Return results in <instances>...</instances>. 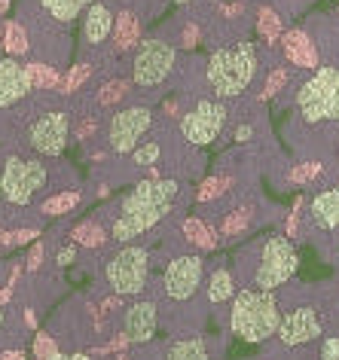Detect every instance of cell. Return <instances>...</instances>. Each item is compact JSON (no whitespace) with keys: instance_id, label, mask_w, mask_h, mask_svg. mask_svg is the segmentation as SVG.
<instances>
[{"instance_id":"obj_8","label":"cell","mask_w":339,"mask_h":360,"mask_svg":"<svg viewBox=\"0 0 339 360\" xmlns=\"http://www.w3.org/2000/svg\"><path fill=\"white\" fill-rule=\"evenodd\" d=\"M300 266V257L293 245L288 241V236H269L260 245V254H257V266H254V287L257 290H275V287L288 284L293 272Z\"/></svg>"},{"instance_id":"obj_45","label":"cell","mask_w":339,"mask_h":360,"mask_svg":"<svg viewBox=\"0 0 339 360\" xmlns=\"http://www.w3.org/2000/svg\"><path fill=\"white\" fill-rule=\"evenodd\" d=\"M254 138V129H251V125H238V129H236V141L238 143H245V141H251Z\"/></svg>"},{"instance_id":"obj_23","label":"cell","mask_w":339,"mask_h":360,"mask_svg":"<svg viewBox=\"0 0 339 360\" xmlns=\"http://www.w3.org/2000/svg\"><path fill=\"white\" fill-rule=\"evenodd\" d=\"M0 46L6 49L10 58H19V56H28L31 52V34L22 22H4L0 28Z\"/></svg>"},{"instance_id":"obj_36","label":"cell","mask_w":339,"mask_h":360,"mask_svg":"<svg viewBox=\"0 0 339 360\" xmlns=\"http://www.w3.org/2000/svg\"><path fill=\"white\" fill-rule=\"evenodd\" d=\"M58 351H61V345L52 333H37V336H34V348H31L34 360H49V357H56Z\"/></svg>"},{"instance_id":"obj_13","label":"cell","mask_w":339,"mask_h":360,"mask_svg":"<svg viewBox=\"0 0 339 360\" xmlns=\"http://www.w3.org/2000/svg\"><path fill=\"white\" fill-rule=\"evenodd\" d=\"M31 83L28 70L19 58H0V113H25L31 104Z\"/></svg>"},{"instance_id":"obj_3","label":"cell","mask_w":339,"mask_h":360,"mask_svg":"<svg viewBox=\"0 0 339 360\" xmlns=\"http://www.w3.org/2000/svg\"><path fill=\"white\" fill-rule=\"evenodd\" d=\"M19 147L40 159H58L70 141V113L65 107H37L31 104V116L19 120Z\"/></svg>"},{"instance_id":"obj_39","label":"cell","mask_w":339,"mask_h":360,"mask_svg":"<svg viewBox=\"0 0 339 360\" xmlns=\"http://www.w3.org/2000/svg\"><path fill=\"white\" fill-rule=\"evenodd\" d=\"M74 263H77V245H65V248L56 250V266L58 269H68Z\"/></svg>"},{"instance_id":"obj_33","label":"cell","mask_w":339,"mask_h":360,"mask_svg":"<svg viewBox=\"0 0 339 360\" xmlns=\"http://www.w3.org/2000/svg\"><path fill=\"white\" fill-rule=\"evenodd\" d=\"M89 77H92V65H89V61H79V65L70 68V74L65 77V83H61V92H65V95H77Z\"/></svg>"},{"instance_id":"obj_37","label":"cell","mask_w":339,"mask_h":360,"mask_svg":"<svg viewBox=\"0 0 339 360\" xmlns=\"http://www.w3.org/2000/svg\"><path fill=\"white\" fill-rule=\"evenodd\" d=\"M318 174H321L318 162H302V165H293L288 171V180H290V184H312Z\"/></svg>"},{"instance_id":"obj_5","label":"cell","mask_w":339,"mask_h":360,"mask_svg":"<svg viewBox=\"0 0 339 360\" xmlns=\"http://www.w3.org/2000/svg\"><path fill=\"white\" fill-rule=\"evenodd\" d=\"M257 49L254 43H236L229 49H217L211 52L208 68H205V77H208V86L214 89L217 98H236L242 95L248 86L254 83L257 77Z\"/></svg>"},{"instance_id":"obj_18","label":"cell","mask_w":339,"mask_h":360,"mask_svg":"<svg viewBox=\"0 0 339 360\" xmlns=\"http://www.w3.org/2000/svg\"><path fill=\"white\" fill-rule=\"evenodd\" d=\"M113 49L117 52H132L141 43V19L132 10H122L120 15H113Z\"/></svg>"},{"instance_id":"obj_44","label":"cell","mask_w":339,"mask_h":360,"mask_svg":"<svg viewBox=\"0 0 339 360\" xmlns=\"http://www.w3.org/2000/svg\"><path fill=\"white\" fill-rule=\"evenodd\" d=\"M0 360H28V354H25V348H6L0 351Z\"/></svg>"},{"instance_id":"obj_32","label":"cell","mask_w":339,"mask_h":360,"mask_svg":"<svg viewBox=\"0 0 339 360\" xmlns=\"http://www.w3.org/2000/svg\"><path fill=\"white\" fill-rule=\"evenodd\" d=\"M129 156L135 162V168H153L159 162V156H162V147H159L156 141H147V143H138Z\"/></svg>"},{"instance_id":"obj_47","label":"cell","mask_w":339,"mask_h":360,"mask_svg":"<svg viewBox=\"0 0 339 360\" xmlns=\"http://www.w3.org/2000/svg\"><path fill=\"white\" fill-rule=\"evenodd\" d=\"M6 275H10V263H4V259H0V287H4L6 281H4V278Z\"/></svg>"},{"instance_id":"obj_41","label":"cell","mask_w":339,"mask_h":360,"mask_svg":"<svg viewBox=\"0 0 339 360\" xmlns=\"http://www.w3.org/2000/svg\"><path fill=\"white\" fill-rule=\"evenodd\" d=\"M196 43H199V28H196V25L190 22L184 28V34H181V46H186V49H193Z\"/></svg>"},{"instance_id":"obj_30","label":"cell","mask_w":339,"mask_h":360,"mask_svg":"<svg viewBox=\"0 0 339 360\" xmlns=\"http://www.w3.org/2000/svg\"><path fill=\"white\" fill-rule=\"evenodd\" d=\"M129 92H132L129 79H110V83H104L101 89H98L95 104L98 107H113V104H120L122 98H129Z\"/></svg>"},{"instance_id":"obj_38","label":"cell","mask_w":339,"mask_h":360,"mask_svg":"<svg viewBox=\"0 0 339 360\" xmlns=\"http://www.w3.org/2000/svg\"><path fill=\"white\" fill-rule=\"evenodd\" d=\"M43 254H46V241H34V248H31V254L25 257V275H37L40 269H43Z\"/></svg>"},{"instance_id":"obj_11","label":"cell","mask_w":339,"mask_h":360,"mask_svg":"<svg viewBox=\"0 0 339 360\" xmlns=\"http://www.w3.org/2000/svg\"><path fill=\"white\" fill-rule=\"evenodd\" d=\"M153 125V113L150 107H126L117 110L107 122V147L117 156H129L132 150L141 143V138L150 131Z\"/></svg>"},{"instance_id":"obj_43","label":"cell","mask_w":339,"mask_h":360,"mask_svg":"<svg viewBox=\"0 0 339 360\" xmlns=\"http://www.w3.org/2000/svg\"><path fill=\"white\" fill-rule=\"evenodd\" d=\"M49 360H92V357H89L86 351H58V354Z\"/></svg>"},{"instance_id":"obj_49","label":"cell","mask_w":339,"mask_h":360,"mask_svg":"<svg viewBox=\"0 0 339 360\" xmlns=\"http://www.w3.org/2000/svg\"><path fill=\"white\" fill-rule=\"evenodd\" d=\"M113 360H129V357H126V354H117V357H113Z\"/></svg>"},{"instance_id":"obj_15","label":"cell","mask_w":339,"mask_h":360,"mask_svg":"<svg viewBox=\"0 0 339 360\" xmlns=\"http://www.w3.org/2000/svg\"><path fill=\"white\" fill-rule=\"evenodd\" d=\"M275 333L284 345H306V342H315L321 336V318L315 309L300 305V309H290L284 314Z\"/></svg>"},{"instance_id":"obj_46","label":"cell","mask_w":339,"mask_h":360,"mask_svg":"<svg viewBox=\"0 0 339 360\" xmlns=\"http://www.w3.org/2000/svg\"><path fill=\"white\" fill-rule=\"evenodd\" d=\"M238 13H245L242 4H220V15H238Z\"/></svg>"},{"instance_id":"obj_10","label":"cell","mask_w":339,"mask_h":360,"mask_svg":"<svg viewBox=\"0 0 339 360\" xmlns=\"http://www.w3.org/2000/svg\"><path fill=\"white\" fill-rule=\"evenodd\" d=\"M226 104L214 101V98H202V101H196L190 110L181 113V134L184 141H190L193 147H208L220 138L223 125H226Z\"/></svg>"},{"instance_id":"obj_1","label":"cell","mask_w":339,"mask_h":360,"mask_svg":"<svg viewBox=\"0 0 339 360\" xmlns=\"http://www.w3.org/2000/svg\"><path fill=\"white\" fill-rule=\"evenodd\" d=\"M177 180H141L129 195H122L117 214L110 217V238L117 245H135L141 236H147L165 214H172L177 202Z\"/></svg>"},{"instance_id":"obj_7","label":"cell","mask_w":339,"mask_h":360,"mask_svg":"<svg viewBox=\"0 0 339 360\" xmlns=\"http://www.w3.org/2000/svg\"><path fill=\"white\" fill-rule=\"evenodd\" d=\"M297 107L306 122L339 120V68H318L300 86Z\"/></svg>"},{"instance_id":"obj_22","label":"cell","mask_w":339,"mask_h":360,"mask_svg":"<svg viewBox=\"0 0 339 360\" xmlns=\"http://www.w3.org/2000/svg\"><path fill=\"white\" fill-rule=\"evenodd\" d=\"M107 238H110V229L101 220H83L70 229V245H77V248L95 250V248H104Z\"/></svg>"},{"instance_id":"obj_20","label":"cell","mask_w":339,"mask_h":360,"mask_svg":"<svg viewBox=\"0 0 339 360\" xmlns=\"http://www.w3.org/2000/svg\"><path fill=\"white\" fill-rule=\"evenodd\" d=\"M37 4H40V13L46 15L49 22H56V25L65 28V25L79 19L95 0H37Z\"/></svg>"},{"instance_id":"obj_16","label":"cell","mask_w":339,"mask_h":360,"mask_svg":"<svg viewBox=\"0 0 339 360\" xmlns=\"http://www.w3.org/2000/svg\"><path fill=\"white\" fill-rule=\"evenodd\" d=\"M281 49H284V58H288L293 68H302V70H318L321 68L318 46L312 43V37L306 31L281 34Z\"/></svg>"},{"instance_id":"obj_17","label":"cell","mask_w":339,"mask_h":360,"mask_svg":"<svg viewBox=\"0 0 339 360\" xmlns=\"http://www.w3.org/2000/svg\"><path fill=\"white\" fill-rule=\"evenodd\" d=\"M113 34V13L110 6L95 0L83 13V43L86 46H101V43Z\"/></svg>"},{"instance_id":"obj_6","label":"cell","mask_w":339,"mask_h":360,"mask_svg":"<svg viewBox=\"0 0 339 360\" xmlns=\"http://www.w3.org/2000/svg\"><path fill=\"white\" fill-rule=\"evenodd\" d=\"M104 278L110 284V290L129 300L144 296L147 284H150V254L141 245H120V250L107 259L104 266Z\"/></svg>"},{"instance_id":"obj_9","label":"cell","mask_w":339,"mask_h":360,"mask_svg":"<svg viewBox=\"0 0 339 360\" xmlns=\"http://www.w3.org/2000/svg\"><path fill=\"white\" fill-rule=\"evenodd\" d=\"M177 52L162 37H147L138 43L135 58H132V83L138 89H159L174 74Z\"/></svg>"},{"instance_id":"obj_19","label":"cell","mask_w":339,"mask_h":360,"mask_svg":"<svg viewBox=\"0 0 339 360\" xmlns=\"http://www.w3.org/2000/svg\"><path fill=\"white\" fill-rule=\"evenodd\" d=\"M312 223L318 229H336L339 226V186H330V190L318 193L312 199Z\"/></svg>"},{"instance_id":"obj_34","label":"cell","mask_w":339,"mask_h":360,"mask_svg":"<svg viewBox=\"0 0 339 360\" xmlns=\"http://www.w3.org/2000/svg\"><path fill=\"white\" fill-rule=\"evenodd\" d=\"M257 31L266 43H275L281 40V19L275 15L272 10H260V19H257Z\"/></svg>"},{"instance_id":"obj_29","label":"cell","mask_w":339,"mask_h":360,"mask_svg":"<svg viewBox=\"0 0 339 360\" xmlns=\"http://www.w3.org/2000/svg\"><path fill=\"white\" fill-rule=\"evenodd\" d=\"M248 229H251V208H236V211H229L226 217L220 220V236L223 238L245 236Z\"/></svg>"},{"instance_id":"obj_24","label":"cell","mask_w":339,"mask_h":360,"mask_svg":"<svg viewBox=\"0 0 339 360\" xmlns=\"http://www.w3.org/2000/svg\"><path fill=\"white\" fill-rule=\"evenodd\" d=\"M28 70V83H31V92H40V95H49L52 89L61 86V74L46 61H31V65H25Z\"/></svg>"},{"instance_id":"obj_48","label":"cell","mask_w":339,"mask_h":360,"mask_svg":"<svg viewBox=\"0 0 339 360\" xmlns=\"http://www.w3.org/2000/svg\"><path fill=\"white\" fill-rule=\"evenodd\" d=\"M10 4H13V0H0V13H6V10H10Z\"/></svg>"},{"instance_id":"obj_27","label":"cell","mask_w":339,"mask_h":360,"mask_svg":"<svg viewBox=\"0 0 339 360\" xmlns=\"http://www.w3.org/2000/svg\"><path fill=\"white\" fill-rule=\"evenodd\" d=\"M22 327L13 321V309L10 305H0V351L6 348H25L22 345Z\"/></svg>"},{"instance_id":"obj_12","label":"cell","mask_w":339,"mask_h":360,"mask_svg":"<svg viewBox=\"0 0 339 360\" xmlns=\"http://www.w3.org/2000/svg\"><path fill=\"white\" fill-rule=\"evenodd\" d=\"M205 278V263L196 254H181L174 259H168L165 272H162V293L172 302H190L202 287Z\"/></svg>"},{"instance_id":"obj_51","label":"cell","mask_w":339,"mask_h":360,"mask_svg":"<svg viewBox=\"0 0 339 360\" xmlns=\"http://www.w3.org/2000/svg\"><path fill=\"white\" fill-rule=\"evenodd\" d=\"M220 4H223V0H220Z\"/></svg>"},{"instance_id":"obj_31","label":"cell","mask_w":339,"mask_h":360,"mask_svg":"<svg viewBox=\"0 0 339 360\" xmlns=\"http://www.w3.org/2000/svg\"><path fill=\"white\" fill-rule=\"evenodd\" d=\"M233 184V177H208L199 184V190H196V202L199 205H208L214 199H220L223 193H226V186Z\"/></svg>"},{"instance_id":"obj_40","label":"cell","mask_w":339,"mask_h":360,"mask_svg":"<svg viewBox=\"0 0 339 360\" xmlns=\"http://www.w3.org/2000/svg\"><path fill=\"white\" fill-rule=\"evenodd\" d=\"M321 360H339V336H327L321 342Z\"/></svg>"},{"instance_id":"obj_42","label":"cell","mask_w":339,"mask_h":360,"mask_svg":"<svg viewBox=\"0 0 339 360\" xmlns=\"http://www.w3.org/2000/svg\"><path fill=\"white\" fill-rule=\"evenodd\" d=\"M300 202L297 205H293V211H290V217H288V223H284V232H288V238H293V236H297V226H300Z\"/></svg>"},{"instance_id":"obj_26","label":"cell","mask_w":339,"mask_h":360,"mask_svg":"<svg viewBox=\"0 0 339 360\" xmlns=\"http://www.w3.org/2000/svg\"><path fill=\"white\" fill-rule=\"evenodd\" d=\"M236 296V281H233V272L229 269H214L211 278H208V300L214 305L226 302Z\"/></svg>"},{"instance_id":"obj_2","label":"cell","mask_w":339,"mask_h":360,"mask_svg":"<svg viewBox=\"0 0 339 360\" xmlns=\"http://www.w3.org/2000/svg\"><path fill=\"white\" fill-rule=\"evenodd\" d=\"M52 180H56V165L49 159L31 156V153H13L0 165V202L15 205V208H31V205L43 202V193H49Z\"/></svg>"},{"instance_id":"obj_21","label":"cell","mask_w":339,"mask_h":360,"mask_svg":"<svg viewBox=\"0 0 339 360\" xmlns=\"http://www.w3.org/2000/svg\"><path fill=\"white\" fill-rule=\"evenodd\" d=\"M83 202V193L77 186H65V190L46 195L43 202H37V214L40 217H65V214H74L77 205Z\"/></svg>"},{"instance_id":"obj_14","label":"cell","mask_w":339,"mask_h":360,"mask_svg":"<svg viewBox=\"0 0 339 360\" xmlns=\"http://www.w3.org/2000/svg\"><path fill=\"white\" fill-rule=\"evenodd\" d=\"M159 330V309L153 300H144L138 296L135 302H129L122 309V318H120V333L129 339V345H144L156 336Z\"/></svg>"},{"instance_id":"obj_35","label":"cell","mask_w":339,"mask_h":360,"mask_svg":"<svg viewBox=\"0 0 339 360\" xmlns=\"http://www.w3.org/2000/svg\"><path fill=\"white\" fill-rule=\"evenodd\" d=\"M288 86V68H272L269 77L263 79V89H260V101H269V98H275L281 92V89Z\"/></svg>"},{"instance_id":"obj_4","label":"cell","mask_w":339,"mask_h":360,"mask_svg":"<svg viewBox=\"0 0 339 360\" xmlns=\"http://www.w3.org/2000/svg\"><path fill=\"white\" fill-rule=\"evenodd\" d=\"M281 323V309L275 293L257 290V287H245L233 296V309H229V330L233 336L245 342H263L275 336Z\"/></svg>"},{"instance_id":"obj_28","label":"cell","mask_w":339,"mask_h":360,"mask_svg":"<svg viewBox=\"0 0 339 360\" xmlns=\"http://www.w3.org/2000/svg\"><path fill=\"white\" fill-rule=\"evenodd\" d=\"M181 229H184V236H186V241H190L193 248H199V250H214V245H217V236L205 226L202 220H196V217H186L184 223H181Z\"/></svg>"},{"instance_id":"obj_25","label":"cell","mask_w":339,"mask_h":360,"mask_svg":"<svg viewBox=\"0 0 339 360\" xmlns=\"http://www.w3.org/2000/svg\"><path fill=\"white\" fill-rule=\"evenodd\" d=\"M162 360H211V354H208V345H205V339L196 336V339L168 342Z\"/></svg>"},{"instance_id":"obj_50","label":"cell","mask_w":339,"mask_h":360,"mask_svg":"<svg viewBox=\"0 0 339 360\" xmlns=\"http://www.w3.org/2000/svg\"><path fill=\"white\" fill-rule=\"evenodd\" d=\"M174 4H181V6H184V4H190V0H174Z\"/></svg>"}]
</instances>
